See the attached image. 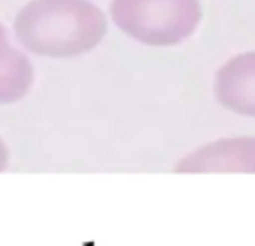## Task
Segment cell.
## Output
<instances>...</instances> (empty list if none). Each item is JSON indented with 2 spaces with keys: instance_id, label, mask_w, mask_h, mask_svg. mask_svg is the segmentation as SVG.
Returning a JSON list of instances; mask_svg holds the SVG:
<instances>
[{
  "instance_id": "cell-1",
  "label": "cell",
  "mask_w": 255,
  "mask_h": 246,
  "mask_svg": "<svg viewBox=\"0 0 255 246\" xmlns=\"http://www.w3.org/2000/svg\"><path fill=\"white\" fill-rule=\"evenodd\" d=\"M108 20L90 0H31L13 20L16 40L36 56L74 58L103 40Z\"/></svg>"
},
{
  "instance_id": "cell-2",
  "label": "cell",
  "mask_w": 255,
  "mask_h": 246,
  "mask_svg": "<svg viewBox=\"0 0 255 246\" xmlns=\"http://www.w3.org/2000/svg\"><path fill=\"white\" fill-rule=\"evenodd\" d=\"M110 16L126 36L150 47L188 40L202 20L199 0H110Z\"/></svg>"
},
{
  "instance_id": "cell-3",
  "label": "cell",
  "mask_w": 255,
  "mask_h": 246,
  "mask_svg": "<svg viewBox=\"0 0 255 246\" xmlns=\"http://www.w3.org/2000/svg\"><path fill=\"white\" fill-rule=\"evenodd\" d=\"M179 172H255V139H224L186 154Z\"/></svg>"
},
{
  "instance_id": "cell-4",
  "label": "cell",
  "mask_w": 255,
  "mask_h": 246,
  "mask_svg": "<svg viewBox=\"0 0 255 246\" xmlns=\"http://www.w3.org/2000/svg\"><path fill=\"white\" fill-rule=\"evenodd\" d=\"M215 99L226 110L255 117V52L240 54L217 70Z\"/></svg>"
},
{
  "instance_id": "cell-5",
  "label": "cell",
  "mask_w": 255,
  "mask_h": 246,
  "mask_svg": "<svg viewBox=\"0 0 255 246\" xmlns=\"http://www.w3.org/2000/svg\"><path fill=\"white\" fill-rule=\"evenodd\" d=\"M34 85V67L25 52L9 47L0 56V106L16 103Z\"/></svg>"
},
{
  "instance_id": "cell-6",
  "label": "cell",
  "mask_w": 255,
  "mask_h": 246,
  "mask_svg": "<svg viewBox=\"0 0 255 246\" xmlns=\"http://www.w3.org/2000/svg\"><path fill=\"white\" fill-rule=\"evenodd\" d=\"M9 47H11V43H9V31H7V27L0 22V56H2Z\"/></svg>"
},
{
  "instance_id": "cell-7",
  "label": "cell",
  "mask_w": 255,
  "mask_h": 246,
  "mask_svg": "<svg viewBox=\"0 0 255 246\" xmlns=\"http://www.w3.org/2000/svg\"><path fill=\"white\" fill-rule=\"evenodd\" d=\"M7 163H9V150H7V145H4L2 136H0V172L7 168Z\"/></svg>"
}]
</instances>
